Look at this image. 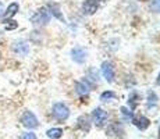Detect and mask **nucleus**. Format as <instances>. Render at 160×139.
<instances>
[{
  "mask_svg": "<svg viewBox=\"0 0 160 139\" xmlns=\"http://www.w3.org/2000/svg\"><path fill=\"white\" fill-rule=\"evenodd\" d=\"M49 21H50V13H49L48 8H45V7L39 8V10L31 17V22H32L35 27L46 25Z\"/></svg>",
  "mask_w": 160,
  "mask_h": 139,
  "instance_id": "obj_1",
  "label": "nucleus"
},
{
  "mask_svg": "<svg viewBox=\"0 0 160 139\" xmlns=\"http://www.w3.org/2000/svg\"><path fill=\"white\" fill-rule=\"evenodd\" d=\"M21 124H22L25 128L28 129H33V128H38L39 127V121H38V117L29 110H25L21 116Z\"/></svg>",
  "mask_w": 160,
  "mask_h": 139,
  "instance_id": "obj_2",
  "label": "nucleus"
},
{
  "mask_svg": "<svg viewBox=\"0 0 160 139\" xmlns=\"http://www.w3.org/2000/svg\"><path fill=\"white\" fill-rule=\"evenodd\" d=\"M52 113H53V117L58 121H64V120L68 118L70 116V110L68 107L66 106L64 103H56L52 109Z\"/></svg>",
  "mask_w": 160,
  "mask_h": 139,
  "instance_id": "obj_3",
  "label": "nucleus"
},
{
  "mask_svg": "<svg viewBox=\"0 0 160 139\" xmlns=\"http://www.w3.org/2000/svg\"><path fill=\"white\" fill-rule=\"evenodd\" d=\"M13 52L15 54L21 56V57H25L29 53V43L24 39H18V41L13 42Z\"/></svg>",
  "mask_w": 160,
  "mask_h": 139,
  "instance_id": "obj_4",
  "label": "nucleus"
},
{
  "mask_svg": "<svg viewBox=\"0 0 160 139\" xmlns=\"http://www.w3.org/2000/svg\"><path fill=\"white\" fill-rule=\"evenodd\" d=\"M92 117H93L95 124H96L98 127H102L107 120V113L102 109H95L93 113H92Z\"/></svg>",
  "mask_w": 160,
  "mask_h": 139,
  "instance_id": "obj_5",
  "label": "nucleus"
},
{
  "mask_svg": "<svg viewBox=\"0 0 160 139\" xmlns=\"http://www.w3.org/2000/svg\"><path fill=\"white\" fill-rule=\"evenodd\" d=\"M18 10H20V4L18 3H10V4L7 6V8L4 10V13H3V17L2 18H4V20H8V18H13L15 14L18 13Z\"/></svg>",
  "mask_w": 160,
  "mask_h": 139,
  "instance_id": "obj_6",
  "label": "nucleus"
},
{
  "mask_svg": "<svg viewBox=\"0 0 160 139\" xmlns=\"http://www.w3.org/2000/svg\"><path fill=\"white\" fill-rule=\"evenodd\" d=\"M102 72H103V77L106 78V81L109 82H113L114 79V68L110 63H103L102 64Z\"/></svg>",
  "mask_w": 160,
  "mask_h": 139,
  "instance_id": "obj_7",
  "label": "nucleus"
},
{
  "mask_svg": "<svg viewBox=\"0 0 160 139\" xmlns=\"http://www.w3.org/2000/svg\"><path fill=\"white\" fill-rule=\"evenodd\" d=\"M82 10L85 14H93L98 10V0H85L82 4Z\"/></svg>",
  "mask_w": 160,
  "mask_h": 139,
  "instance_id": "obj_8",
  "label": "nucleus"
},
{
  "mask_svg": "<svg viewBox=\"0 0 160 139\" xmlns=\"http://www.w3.org/2000/svg\"><path fill=\"white\" fill-rule=\"evenodd\" d=\"M71 54H72V60L75 61V63H84V61L87 60V52H85L84 49H79V47L72 49Z\"/></svg>",
  "mask_w": 160,
  "mask_h": 139,
  "instance_id": "obj_9",
  "label": "nucleus"
},
{
  "mask_svg": "<svg viewBox=\"0 0 160 139\" xmlns=\"http://www.w3.org/2000/svg\"><path fill=\"white\" fill-rule=\"evenodd\" d=\"M48 11L52 15H54L57 20L64 21V17H63V14H61V11H60V6H58L57 3H49L48 4Z\"/></svg>",
  "mask_w": 160,
  "mask_h": 139,
  "instance_id": "obj_10",
  "label": "nucleus"
},
{
  "mask_svg": "<svg viewBox=\"0 0 160 139\" xmlns=\"http://www.w3.org/2000/svg\"><path fill=\"white\" fill-rule=\"evenodd\" d=\"M134 124L137 125L139 129H146L148 127H149V120H148L146 117L141 116V117H137V118H134Z\"/></svg>",
  "mask_w": 160,
  "mask_h": 139,
  "instance_id": "obj_11",
  "label": "nucleus"
},
{
  "mask_svg": "<svg viewBox=\"0 0 160 139\" xmlns=\"http://www.w3.org/2000/svg\"><path fill=\"white\" fill-rule=\"evenodd\" d=\"M78 125L82 131H89V127H91V121H89L88 116H81L78 118Z\"/></svg>",
  "mask_w": 160,
  "mask_h": 139,
  "instance_id": "obj_12",
  "label": "nucleus"
},
{
  "mask_svg": "<svg viewBox=\"0 0 160 139\" xmlns=\"http://www.w3.org/2000/svg\"><path fill=\"white\" fill-rule=\"evenodd\" d=\"M46 135H48L50 139H58L61 135H63V129L61 128H50V129H48Z\"/></svg>",
  "mask_w": 160,
  "mask_h": 139,
  "instance_id": "obj_13",
  "label": "nucleus"
},
{
  "mask_svg": "<svg viewBox=\"0 0 160 139\" xmlns=\"http://www.w3.org/2000/svg\"><path fill=\"white\" fill-rule=\"evenodd\" d=\"M77 92H78L79 95H87L88 92H89V86H88V83L85 82V81L78 82V83H77Z\"/></svg>",
  "mask_w": 160,
  "mask_h": 139,
  "instance_id": "obj_14",
  "label": "nucleus"
},
{
  "mask_svg": "<svg viewBox=\"0 0 160 139\" xmlns=\"http://www.w3.org/2000/svg\"><path fill=\"white\" fill-rule=\"evenodd\" d=\"M122 129L118 127V124H113L110 125L109 128H107V132H109V135H118V132H121Z\"/></svg>",
  "mask_w": 160,
  "mask_h": 139,
  "instance_id": "obj_15",
  "label": "nucleus"
},
{
  "mask_svg": "<svg viewBox=\"0 0 160 139\" xmlns=\"http://www.w3.org/2000/svg\"><path fill=\"white\" fill-rule=\"evenodd\" d=\"M150 8L155 13H160V0H152L150 2Z\"/></svg>",
  "mask_w": 160,
  "mask_h": 139,
  "instance_id": "obj_16",
  "label": "nucleus"
},
{
  "mask_svg": "<svg viewBox=\"0 0 160 139\" xmlns=\"http://www.w3.org/2000/svg\"><path fill=\"white\" fill-rule=\"evenodd\" d=\"M20 139H38L36 138V134H33V132H22V134L20 135Z\"/></svg>",
  "mask_w": 160,
  "mask_h": 139,
  "instance_id": "obj_17",
  "label": "nucleus"
},
{
  "mask_svg": "<svg viewBox=\"0 0 160 139\" xmlns=\"http://www.w3.org/2000/svg\"><path fill=\"white\" fill-rule=\"evenodd\" d=\"M112 97H114V93H113V92H103L102 96H100V100L107 102V100H110Z\"/></svg>",
  "mask_w": 160,
  "mask_h": 139,
  "instance_id": "obj_18",
  "label": "nucleus"
},
{
  "mask_svg": "<svg viewBox=\"0 0 160 139\" xmlns=\"http://www.w3.org/2000/svg\"><path fill=\"white\" fill-rule=\"evenodd\" d=\"M130 99H131V100H128V102H130V103L132 104V107H134L135 104H137V102H138V100H137V99H138V93H137V92H134V93L131 95Z\"/></svg>",
  "mask_w": 160,
  "mask_h": 139,
  "instance_id": "obj_19",
  "label": "nucleus"
},
{
  "mask_svg": "<svg viewBox=\"0 0 160 139\" xmlns=\"http://www.w3.org/2000/svg\"><path fill=\"white\" fill-rule=\"evenodd\" d=\"M158 85H160V74H159V77H158Z\"/></svg>",
  "mask_w": 160,
  "mask_h": 139,
  "instance_id": "obj_20",
  "label": "nucleus"
}]
</instances>
